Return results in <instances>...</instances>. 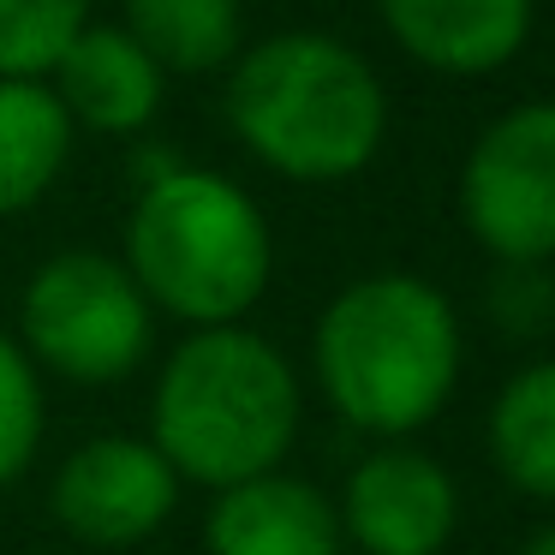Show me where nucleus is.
<instances>
[{"instance_id": "14", "label": "nucleus", "mask_w": 555, "mask_h": 555, "mask_svg": "<svg viewBox=\"0 0 555 555\" xmlns=\"http://www.w3.org/2000/svg\"><path fill=\"white\" fill-rule=\"evenodd\" d=\"M490 454L519 495L555 502V359H538L495 395Z\"/></svg>"}, {"instance_id": "16", "label": "nucleus", "mask_w": 555, "mask_h": 555, "mask_svg": "<svg viewBox=\"0 0 555 555\" xmlns=\"http://www.w3.org/2000/svg\"><path fill=\"white\" fill-rule=\"evenodd\" d=\"M42 442V383L25 347L13 335H0V490L37 460Z\"/></svg>"}, {"instance_id": "3", "label": "nucleus", "mask_w": 555, "mask_h": 555, "mask_svg": "<svg viewBox=\"0 0 555 555\" xmlns=\"http://www.w3.org/2000/svg\"><path fill=\"white\" fill-rule=\"evenodd\" d=\"M150 430L173 478L209 490L251 483L275 472L299 436V376L251 328H197L162 364Z\"/></svg>"}, {"instance_id": "10", "label": "nucleus", "mask_w": 555, "mask_h": 555, "mask_svg": "<svg viewBox=\"0 0 555 555\" xmlns=\"http://www.w3.org/2000/svg\"><path fill=\"white\" fill-rule=\"evenodd\" d=\"M49 90L61 96L73 132L85 126V132H108V138H138L162 114L168 73L120 25L90 18L78 30V42L61 54V66L49 73Z\"/></svg>"}, {"instance_id": "2", "label": "nucleus", "mask_w": 555, "mask_h": 555, "mask_svg": "<svg viewBox=\"0 0 555 555\" xmlns=\"http://www.w3.org/2000/svg\"><path fill=\"white\" fill-rule=\"evenodd\" d=\"M317 383L364 436H406L460 383V317L424 275H364L317 317Z\"/></svg>"}, {"instance_id": "1", "label": "nucleus", "mask_w": 555, "mask_h": 555, "mask_svg": "<svg viewBox=\"0 0 555 555\" xmlns=\"http://www.w3.org/2000/svg\"><path fill=\"white\" fill-rule=\"evenodd\" d=\"M228 126L281 180L335 185L376 162L388 90L376 66L328 30H275L233 61Z\"/></svg>"}, {"instance_id": "12", "label": "nucleus", "mask_w": 555, "mask_h": 555, "mask_svg": "<svg viewBox=\"0 0 555 555\" xmlns=\"http://www.w3.org/2000/svg\"><path fill=\"white\" fill-rule=\"evenodd\" d=\"M73 156V120L42 78H0V216L30 209Z\"/></svg>"}, {"instance_id": "7", "label": "nucleus", "mask_w": 555, "mask_h": 555, "mask_svg": "<svg viewBox=\"0 0 555 555\" xmlns=\"http://www.w3.org/2000/svg\"><path fill=\"white\" fill-rule=\"evenodd\" d=\"M54 519L73 531L78 543L96 550H126L144 543L180 502V478L156 454V442L138 436H96V442L73 448L54 478Z\"/></svg>"}, {"instance_id": "8", "label": "nucleus", "mask_w": 555, "mask_h": 555, "mask_svg": "<svg viewBox=\"0 0 555 555\" xmlns=\"http://www.w3.org/2000/svg\"><path fill=\"white\" fill-rule=\"evenodd\" d=\"M340 538H352L364 555H442L460 519V490L442 460L418 448H376L352 466Z\"/></svg>"}, {"instance_id": "4", "label": "nucleus", "mask_w": 555, "mask_h": 555, "mask_svg": "<svg viewBox=\"0 0 555 555\" xmlns=\"http://www.w3.org/2000/svg\"><path fill=\"white\" fill-rule=\"evenodd\" d=\"M275 245L245 185L209 168H162L126 221V275L150 305L197 328H228L263 299Z\"/></svg>"}, {"instance_id": "15", "label": "nucleus", "mask_w": 555, "mask_h": 555, "mask_svg": "<svg viewBox=\"0 0 555 555\" xmlns=\"http://www.w3.org/2000/svg\"><path fill=\"white\" fill-rule=\"evenodd\" d=\"M90 25V0H0V78H42Z\"/></svg>"}, {"instance_id": "9", "label": "nucleus", "mask_w": 555, "mask_h": 555, "mask_svg": "<svg viewBox=\"0 0 555 555\" xmlns=\"http://www.w3.org/2000/svg\"><path fill=\"white\" fill-rule=\"evenodd\" d=\"M388 37L442 78H490L526 49L538 0H376Z\"/></svg>"}, {"instance_id": "11", "label": "nucleus", "mask_w": 555, "mask_h": 555, "mask_svg": "<svg viewBox=\"0 0 555 555\" xmlns=\"http://www.w3.org/2000/svg\"><path fill=\"white\" fill-rule=\"evenodd\" d=\"M340 514L317 483L263 472L209 507V555H340Z\"/></svg>"}, {"instance_id": "6", "label": "nucleus", "mask_w": 555, "mask_h": 555, "mask_svg": "<svg viewBox=\"0 0 555 555\" xmlns=\"http://www.w3.org/2000/svg\"><path fill=\"white\" fill-rule=\"evenodd\" d=\"M460 221L495 263L555 257V102H519L478 132L460 168Z\"/></svg>"}, {"instance_id": "17", "label": "nucleus", "mask_w": 555, "mask_h": 555, "mask_svg": "<svg viewBox=\"0 0 555 555\" xmlns=\"http://www.w3.org/2000/svg\"><path fill=\"white\" fill-rule=\"evenodd\" d=\"M519 555H555V526H550V531H538V538H531Z\"/></svg>"}, {"instance_id": "5", "label": "nucleus", "mask_w": 555, "mask_h": 555, "mask_svg": "<svg viewBox=\"0 0 555 555\" xmlns=\"http://www.w3.org/2000/svg\"><path fill=\"white\" fill-rule=\"evenodd\" d=\"M18 328L66 383H120L150 352V299L114 257L61 251L25 281Z\"/></svg>"}, {"instance_id": "13", "label": "nucleus", "mask_w": 555, "mask_h": 555, "mask_svg": "<svg viewBox=\"0 0 555 555\" xmlns=\"http://www.w3.org/2000/svg\"><path fill=\"white\" fill-rule=\"evenodd\" d=\"M126 37L162 66V73H216L245 49L240 0H120Z\"/></svg>"}]
</instances>
